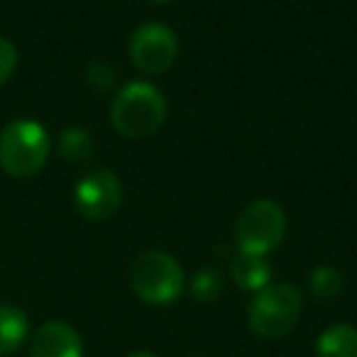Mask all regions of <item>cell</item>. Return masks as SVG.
<instances>
[{
  "mask_svg": "<svg viewBox=\"0 0 357 357\" xmlns=\"http://www.w3.org/2000/svg\"><path fill=\"white\" fill-rule=\"evenodd\" d=\"M17 66V50L10 40L0 37V86L6 84L8 79L13 76Z\"/></svg>",
  "mask_w": 357,
  "mask_h": 357,
  "instance_id": "16",
  "label": "cell"
},
{
  "mask_svg": "<svg viewBox=\"0 0 357 357\" xmlns=\"http://www.w3.org/2000/svg\"><path fill=\"white\" fill-rule=\"evenodd\" d=\"M178 40L172 27L149 22L132 32L130 37V61L144 76L164 74L176 61Z\"/></svg>",
  "mask_w": 357,
  "mask_h": 357,
  "instance_id": "6",
  "label": "cell"
},
{
  "mask_svg": "<svg viewBox=\"0 0 357 357\" xmlns=\"http://www.w3.org/2000/svg\"><path fill=\"white\" fill-rule=\"evenodd\" d=\"M149 3H169V0H149Z\"/></svg>",
  "mask_w": 357,
  "mask_h": 357,
  "instance_id": "18",
  "label": "cell"
},
{
  "mask_svg": "<svg viewBox=\"0 0 357 357\" xmlns=\"http://www.w3.org/2000/svg\"><path fill=\"white\" fill-rule=\"evenodd\" d=\"M316 357H357V331L345 323L323 331L316 342Z\"/></svg>",
  "mask_w": 357,
  "mask_h": 357,
  "instance_id": "10",
  "label": "cell"
},
{
  "mask_svg": "<svg viewBox=\"0 0 357 357\" xmlns=\"http://www.w3.org/2000/svg\"><path fill=\"white\" fill-rule=\"evenodd\" d=\"M50 135L40 123L15 120L0 132V167L17 178L35 176L50 159Z\"/></svg>",
  "mask_w": 357,
  "mask_h": 357,
  "instance_id": "2",
  "label": "cell"
},
{
  "mask_svg": "<svg viewBox=\"0 0 357 357\" xmlns=\"http://www.w3.org/2000/svg\"><path fill=\"white\" fill-rule=\"evenodd\" d=\"M301 294L294 284H267L255 294L248 308V323L259 337L277 340L294 331L301 316Z\"/></svg>",
  "mask_w": 357,
  "mask_h": 357,
  "instance_id": "4",
  "label": "cell"
},
{
  "mask_svg": "<svg viewBox=\"0 0 357 357\" xmlns=\"http://www.w3.org/2000/svg\"><path fill=\"white\" fill-rule=\"evenodd\" d=\"M86 81H89V86L96 91V93H103V91H110L115 84V71L110 64H105V61H96V64H91L89 74H86Z\"/></svg>",
  "mask_w": 357,
  "mask_h": 357,
  "instance_id": "15",
  "label": "cell"
},
{
  "mask_svg": "<svg viewBox=\"0 0 357 357\" xmlns=\"http://www.w3.org/2000/svg\"><path fill=\"white\" fill-rule=\"evenodd\" d=\"M191 291L199 301H213L220 294V277L215 269H201L196 274L194 284H191Z\"/></svg>",
  "mask_w": 357,
  "mask_h": 357,
  "instance_id": "14",
  "label": "cell"
},
{
  "mask_svg": "<svg viewBox=\"0 0 357 357\" xmlns=\"http://www.w3.org/2000/svg\"><path fill=\"white\" fill-rule=\"evenodd\" d=\"M30 323L27 316L15 306L0 303V355H10L25 342Z\"/></svg>",
  "mask_w": 357,
  "mask_h": 357,
  "instance_id": "11",
  "label": "cell"
},
{
  "mask_svg": "<svg viewBox=\"0 0 357 357\" xmlns=\"http://www.w3.org/2000/svg\"><path fill=\"white\" fill-rule=\"evenodd\" d=\"M76 208L89 220H108L118 213L123 204V184L110 169H93L74 189Z\"/></svg>",
  "mask_w": 357,
  "mask_h": 357,
  "instance_id": "7",
  "label": "cell"
},
{
  "mask_svg": "<svg viewBox=\"0 0 357 357\" xmlns=\"http://www.w3.org/2000/svg\"><path fill=\"white\" fill-rule=\"evenodd\" d=\"M230 274H233L235 284H238L243 291H259L269 284V264L264 257H257V255H245L238 252V257L230 264Z\"/></svg>",
  "mask_w": 357,
  "mask_h": 357,
  "instance_id": "9",
  "label": "cell"
},
{
  "mask_svg": "<svg viewBox=\"0 0 357 357\" xmlns=\"http://www.w3.org/2000/svg\"><path fill=\"white\" fill-rule=\"evenodd\" d=\"M59 154L66 162L81 164L93 154V137L81 128H69L59 135Z\"/></svg>",
  "mask_w": 357,
  "mask_h": 357,
  "instance_id": "12",
  "label": "cell"
},
{
  "mask_svg": "<svg viewBox=\"0 0 357 357\" xmlns=\"http://www.w3.org/2000/svg\"><path fill=\"white\" fill-rule=\"evenodd\" d=\"M287 233V215L279 204L269 199H257L245 206L235 220V245L238 252L264 257L272 252Z\"/></svg>",
  "mask_w": 357,
  "mask_h": 357,
  "instance_id": "5",
  "label": "cell"
},
{
  "mask_svg": "<svg viewBox=\"0 0 357 357\" xmlns=\"http://www.w3.org/2000/svg\"><path fill=\"white\" fill-rule=\"evenodd\" d=\"M130 287L144 303L167 306L184 291V269L172 255L149 250L137 255L130 264Z\"/></svg>",
  "mask_w": 357,
  "mask_h": 357,
  "instance_id": "3",
  "label": "cell"
},
{
  "mask_svg": "<svg viewBox=\"0 0 357 357\" xmlns=\"http://www.w3.org/2000/svg\"><path fill=\"white\" fill-rule=\"evenodd\" d=\"M30 357H84V345L69 323L50 321L37 331Z\"/></svg>",
  "mask_w": 357,
  "mask_h": 357,
  "instance_id": "8",
  "label": "cell"
},
{
  "mask_svg": "<svg viewBox=\"0 0 357 357\" xmlns=\"http://www.w3.org/2000/svg\"><path fill=\"white\" fill-rule=\"evenodd\" d=\"M128 357H157L154 352H144V350H139V352H132V355H128Z\"/></svg>",
  "mask_w": 357,
  "mask_h": 357,
  "instance_id": "17",
  "label": "cell"
},
{
  "mask_svg": "<svg viewBox=\"0 0 357 357\" xmlns=\"http://www.w3.org/2000/svg\"><path fill=\"white\" fill-rule=\"evenodd\" d=\"M308 287H311L313 296L318 298H335L337 294L342 291V277L337 269L328 267V264H321V267H316L311 272V277H308Z\"/></svg>",
  "mask_w": 357,
  "mask_h": 357,
  "instance_id": "13",
  "label": "cell"
},
{
  "mask_svg": "<svg viewBox=\"0 0 357 357\" xmlns=\"http://www.w3.org/2000/svg\"><path fill=\"white\" fill-rule=\"evenodd\" d=\"M110 120L123 137H149L167 120V100L157 86L147 84V81H132L115 96Z\"/></svg>",
  "mask_w": 357,
  "mask_h": 357,
  "instance_id": "1",
  "label": "cell"
}]
</instances>
